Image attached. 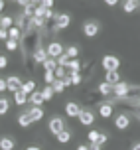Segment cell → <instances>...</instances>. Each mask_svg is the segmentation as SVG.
<instances>
[{
  "label": "cell",
  "instance_id": "cell-1",
  "mask_svg": "<svg viewBox=\"0 0 140 150\" xmlns=\"http://www.w3.org/2000/svg\"><path fill=\"white\" fill-rule=\"evenodd\" d=\"M71 24V16L69 14H55L53 16V32H61V30H65L67 26Z\"/></svg>",
  "mask_w": 140,
  "mask_h": 150
},
{
  "label": "cell",
  "instance_id": "cell-2",
  "mask_svg": "<svg viewBox=\"0 0 140 150\" xmlns=\"http://www.w3.org/2000/svg\"><path fill=\"white\" fill-rule=\"evenodd\" d=\"M47 130L52 134H59L61 130H65V120L61 119V117H52L49 122H47Z\"/></svg>",
  "mask_w": 140,
  "mask_h": 150
},
{
  "label": "cell",
  "instance_id": "cell-3",
  "mask_svg": "<svg viewBox=\"0 0 140 150\" xmlns=\"http://www.w3.org/2000/svg\"><path fill=\"white\" fill-rule=\"evenodd\" d=\"M45 52H47V57L57 59L59 55H63V52H65V50H63V45L59 44V42H55V40H53V42H49V44H47Z\"/></svg>",
  "mask_w": 140,
  "mask_h": 150
},
{
  "label": "cell",
  "instance_id": "cell-4",
  "mask_svg": "<svg viewBox=\"0 0 140 150\" xmlns=\"http://www.w3.org/2000/svg\"><path fill=\"white\" fill-rule=\"evenodd\" d=\"M99 30H101V26H99V22H95V20H87V22L83 24V34L87 38H95L97 34H99Z\"/></svg>",
  "mask_w": 140,
  "mask_h": 150
},
{
  "label": "cell",
  "instance_id": "cell-5",
  "mask_svg": "<svg viewBox=\"0 0 140 150\" xmlns=\"http://www.w3.org/2000/svg\"><path fill=\"white\" fill-rule=\"evenodd\" d=\"M101 63H103L105 71H118V65H120L118 57H115V55H105Z\"/></svg>",
  "mask_w": 140,
  "mask_h": 150
},
{
  "label": "cell",
  "instance_id": "cell-6",
  "mask_svg": "<svg viewBox=\"0 0 140 150\" xmlns=\"http://www.w3.org/2000/svg\"><path fill=\"white\" fill-rule=\"evenodd\" d=\"M77 119H79V122H81L83 127H91V125L95 122V112L89 111V109H81Z\"/></svg>",
  "mask_w": 140,
  "mask_h": 150
},
{
  "label": "cell",
  "instance_id": "cell-7",
  "mask_svg": "<svg viewBox=\"0 0 140 150\" xmlns=\"http://www.w3.org/2000/svg\"><path fill=\"white\" fill-rule=\"evenodd\" d=\"M115 127L117 130H126V128L130 127V117H128V112H120L115 117Z\"/></svg>",
  "mask_w": 140,
  "mask_h": 150
},
{
  "label": "cell",
  "instance_id": "cell-8",
  "mask_svg": "<svg viewBox=\"0 0 140 150\" xmlns=\"http://www.w3.org/2000/svg\"><path fill=\"white\" fill-rule=\"evenodd\" d=\"M87 138H89V142H91V144H99V146L109 140V136L103 134V132H99V130H89Z\"/></svg>",
  "mask_w": 140,
  "mask_h": 150
},
{
  "label": "cell",
  "instance_id": "cell-9",
  "mask_svg": "<svg viewBox=\"0 0 140 150\" xmlns=\"http://www.w3.org/2000/svg\"><path fill=\"white\" fill-rule=\"evenodd\" d=\"M32 59L36 61V63H40V65H42V63L47 59V52H45V47H44L42 44H37L36 50L32 52Z\"/></svg>",
  "mask_w": 140,
  "mask_h": 150
},
{
  "label": "cell",
  "instance_id": "cell-10",
  "mask_svg": "<svg viewBox=\"0 0 140 150\" xmlns=\"http://www.w3.org/2000/svg\"><path fill=\"white\" fill-rule=\"evenodd\" d=\"M20 87H22V79H20L18 75H10L6 79V91L16 93V91H20Z\"/></svg>",
  "mask_w": 140,
  "mask_h": 150
},
{
  "label": "cell",
  "instance_id": "cell-11",
  "mask_svg": "<svg viewBox=\"0 0 140 150\" xmlns=\"http://www.w3.org/2000/svg\"><path fill=\"white\" fill-rule=\"evenodd\" d=\"M28 103L32 107H42V105H44L45 101H44L42 91H34V93H30V95H28Z\"/></svg>",
  "mask_w": 140,
  "mask_h": 150
},
{
  "label": "cell",
  "instance_id": "cell-12",
  "mask_svg": "<svg viewBox=\"0 0 140 150\" xmlns=\"http://www.w3.org/2000/svg\"><path fill=\"white\" fill-rule=\"evenodd\" d=\"M79 111H81V107L77 105L75 101H69V103L65 105V115H67V117H71V119L79 117Z\"/></svg>",
  "mask_w": 140,
  "mask_h": 150
},
{
  "label": "cell",
  "instance_id": "cell-13",
  "mask_svg": "<svg viewBox=\"0 0 140 150\" xmlns=\"http://www.w3.org/2000/svg\"><path fill=\"white\" fill-rule=\"evenodd\" d=\"M18 125L22 128H28L34 125V120H32V117H30V112L28 111H22L20 115H18Z\"/></svg>",
  "mask_w": 140,
  "mask_h": 150
},
{
  "label": "cell",
  "instance_id": "cell-14",
  "mask_svg": "<svg viewBox=\"0 0 140 150\" xmlns=\"http://www.w3.org/2000/svg\"><path fill=\"white\" fill-rule=\"evenodd\" d=\"M28 112H30V117H32V120H34V122L42 120V119H44V115H45L42 107H30V109H28Z\"/></svg>",
  "mask_w": 140,
  "mask_h": 150
},
{
  "label": "cell",
  "instance_id": "cell-15",
  "mask_svg": "<svg viewBox=\"0 0 140 150\" xmlns=\"http://www.w3.org/2000/svg\"><path fill=\"white\" fill-rule=\"evenodd\" d=\"M99 115H101L103 119H109L112 115V103H109V101H107V103H101V105H99Z\"/></svg>",
  "mask_w": 140,
  "mask_h": 150
},
{
  "label": "cell",
  "instance_id": "cell-16",
  "mask_svg": "<svg viewBox=\"0 0 140 150\" xmlns=\"http://www.w3.org/2000/svg\"><path fill=\"white\" fill-rule=\"evenodd\" d=\"M12 26H14V16H10V14L0 16V28L2 30H10Z\"/></svg>",
  "mask_w": 140,
  "mask_h": 150
},
{
  "label": "cell",
  "instance_id": "cell-17",
  "mask_svg": "<svg viewBox=\"0 0 140 150\" xmlns=\"http://www.w3.org/2000/svg\"><path fill=\"white\" fill-rule=\"evenodd\" d=\"M12 99H14V103L18 107H22L28 103V95L24 93V91H16V93H12Z\"/></svg>",
  "mask_w": 140,
  "mask_h": 150
},
{
  "label": "cell",
  "instance_id": "cell-18",
  "mask_svg": "<svg viewBox=\"0 0 140 150\" xmlns=\"http://www.w3.org/2000/svg\"><path fill=\"white\" fill-rule=\"evenodd\" d=\"M105 83H111V85L120 83V75H118V71H107V75H105Z\"/></svg>",
  "mask_w": 140,
  "mask_h": 150
},
{
  "label": "cell",
  "instance_id": "cell-19",
  "mask_svg": "<svg viewBox=\"0 0 140 150\" xmlns=\"http://www.w3.org/2000/svg\"><path fill=\"white\" fill-rule=\"evenodd\" d=\"M14 140L10 138V136H2L0 138V150H14Z\"/></svg>",
  "mask_w": 140,
  "mask_h": 150
},
{
  "label": "cell",
  "instance_id": "cell-20",
  "mask_svg": "<svg viewBox=\"0 0 140 150\" xmlns=\"http://www.w3.org/2000/svg\"><path fill=\"white\" fill-rule=\"evenodd\" d=\"M20 91H24L26 95L34 93V91H36V81H34V79H28V81H24V83H22V87H20Z\"/></svg>",
  "mask_w": 140,
  "mask_h": 150
},
{
  "label": "cell",
  "instance_id": "cell-21",
  "mask_svg": "<svg viewBox=\"0 0 140 150\" xmlns=\"http://www.w3.org/2000/svg\"><path fill=\"white\" fill-rule=\"evenodd\" d=\"M8 40L20 42V40H22V30H20V28H16V26H12V28L8 30Z\"/></svg>",
  "mask_w": 140,
  "mask_h": 150
},
{
  "label": "cell",
  "instance_id": "cell-22",
  "mask_svg": "<svg viewBox=\"0 0 140 150\" xmlns=\"http://www.w3.org/2000/svg\"><path fill=\"white\" fill-rule=\"evenodd\" d=\"M138 0H124L122 8H124V12H134V10H138Z\"/></svg>",
  "mask_w": 140,
  "mask_h": 150
},
{
  "label": "cell",
  "instance_id": "cell-23",
  "mask_svg": "<svg viewBox=\"0 0 140 150\" xmlns=\"http://www.w3.org/2000/svg\"><path fill=\"white\" fill-rule=\"evenodd\" d=\"M63 53H65L69 59H77V57H79V47H77V45H69V47H65Z\"/></svg>",
  "mask_w": 140,
  "mask_h": 150
},
{
  "label": "cell",
  "instance_id": "cell-24",
  "mask_svg": "<svg viewBox=\"0 0 140 150\" xmlns=\"http://www.w3.org/2000/svg\"><path fill=\"white\" fill-rule=\"evenodd\" d=\"M55 138H57V140H59L61 144H67L69 140H71V132H69V130L65 128V130H61L59 134H55Z\"/></svg>",
  "mask_w": 140,
  "mask_h": 150
},
{
  "label": "cell",
  "instance_id": "cell-25",
  "mask_svg": "<svg viewBox=\"0 0 140 150\" xmlns=\"http://www.w3.org/2000/svg\"><path fill=\"white\" fill-rule=\"evenodd\" d=\"M99 93H101V95H105V97H109V95H111L112 93V85L111 83H101V85H99Z\"/></svg>",
  "mask_w": 140,
  "mask_h": 150
},
{
  "label": "cell",
  "instance_id": "cell-26",
  "mask_svg": "<svg viewBox=\"0 0 140 150\" xmlns=\"http://www.w3.org/2000/svg\"><path fill=\"white\" fill-rule=\"evenodd\" d=\"M52 87H53V93H63L65 91V81H61V79H55V81L52 83Z\"/></svg>",
  "mask_w": 140,
  "mask_h": 150
},
{
  "label": "cell",
  "instance_id": "cell-27",
  "mask_svg": "<svg viewBox=\"0 0 140 150\" xmlns=\"http://www.w3.org/2000/svg\"><path fill=\"white\" fill-rule=\"evenodd\" d=\"M42 65L45 67V71H55V67H57V61L53 59V57H47V59H45Z\"/></svg>",
  "mask_w": 140,
  "mask_h": 150
},
{
  "label": "cell",
  "instance_id": "cell-28",
  "mask_svg": "<svg viewBox=\"0 0 140 150\" xmlns=\"http://www.w3.org/2000/svg\"><path fill=\"white\" fill-rule=\"evenodd\" d=\"M42 95H44V101H52V97H53V87H52V85H45L44 89H42Z\"/></svg>",
  "mask_w": 140,
  "mask_h": 150
},
{
  "label": "cell",
  "instance_id": "cell-29",
  "mask_svg": "<svg viewBox=\"0 0 140 150\" xmlns=\"http://www.w3.org/2000/svg\"><path fill=\"white\" fill-rule=\"evenodd\" d=\"M45 20H42V18H32V26H34V28H36V30H44L45 28Z\"/></svg>",
  "mask_w": 140,
  "mask_h": 150
},
{
  "label": "cell",
  "instance_id": "cell-30",
  "mask_svg": "<svg viewBox=\"0 0 140 150\" xmlns=\"http://www.w3.org/2000/svg\"><path fill=\"white\" fill-rule=\"evenodd\" d=\"M69 81H71V85H79L81 83V73L79 71H71L69 73Z\"/></svg>",
  "mask_w": 140,
  "mask_h": 150
},
{
  "label": "cell",
  "instance_id": "cell-31",
  "mask_svg": "<svg viewBox=\"0 0 140 150\" xmlns=\"http://www.w3.org/2000/svg\"><path fill=\"white\" fill-rule=\"evenodd\" d=\"M10 111V103H8V99L0 97V115H6Z\"/></svg>",
  "mask_w": 140,
  "mask_h": 150
},
{
  "label": "cell",
  "instance_id": "cell-32",
  "mask_svg": "<svg viewBox=\"0 0 140 150\" xmlns=\"http://www.w3.org/2000/svg\"><path fill=\"white\" fill-rule=\"evenodd\" d=\"M20 47V42H14V40H6V50L8 52H16Z\"/></svg>",
  "mask_w": 140,
  "mask_h": 150
},
{
  "label": "cell",
  "instance_id": "cell-33",
  "mask_svg": "<svg viewBox=\"0 0 140 150\" xmlns=\"http://www.w3.org/2000/svg\"><path fill=\"white\" fill-rule=\"evenodd\" d=\"M67 67L71 69V71H79V69H81V63H79V59H69Z\"/></svg>",
  "mask_w": 140,
  "mask_h": 150
},
{
  "label": "cell",
  "instance_id": "cell-34",
  "mask_svg": "<svg viewBox=\"0 0 140 150\" xmlns=\"http://www.w3.org/2000/svg\"><path fill=\"white\" fill-rule=\"evenodd\" d=\"M44 81L47 83V85H52V83L55 81V73H53V71H45L44 73Z\"/></svg>",
  "mask_w": 140,
  "mask_h": 150
},
{
  "label": "cell",
  "instance_id": "cell-35",
  "mask_svg": "<svg viewBox=\"0 0 140 150\" xmlns=\"http://www.w3.org/2000/svg\"><path fill=\"white\" fill-rule=\"evenodd\" d=\"M55 61H57V65H59V67H67V63H69V57H67L65 53H63V55H59V57H57Z\"/></svg>",
  "mask_w": 140,
  "mask_h": 150
},
{
  "label": "cell",
  "instance_id": "cell-36",
  "mask_svg": "<svg viewBox=\"0 0 140 150\" xmlns=\"http://www.w3.org/2000/svg\"><path fill=\"white\" fill-rule=\"evenodd\" d=\"M53 73H55V79H63V77H65V69H63V67H59V65H57Z\"/></svg>",
  "mask_w": 140,
  "mask_h": 150
},
{
  "label": "cell",
  "instance_id": "cell-37",
  "mask_svg": "<svg viewBox=\"0 0 140 150\" xmlns=\"http://www.w3.org/2000/svg\"><path fill=\"white\" fill-rule=\"evenodd\" d=\"M6 65H8V59L4 55H0V69H6Z\"/></svg>",
  "mask_w": 140,
  "mask_h": 150
},
{
  "label": "cell",
  "instance_id": "cell-38",
  "mask_svg": "<svg viewBox=\"0 0 140 150\" xmlns=\"http://www.w3.org/2000/svg\"><path fill=\"white\" fill-rule=\"evenodd\" d=\"M40 6H44V8H52L53 6V0H42V4Z\"/></svg>",
  "mask_w": 140,
  "mask_h": 150
},
{
  "label": "cell",
  "instance_id": "cell-39",
  "mask_svg": "<svg viewBox=\"0 0 140 150\" xmlns=\"http://www.w3.org/2000/svg\"><path fill=\"white\" fill-rule=\"evenodd\" d=\"M0 40H4V42L8 40V30H2V28H0Z\"/></svg>",
  "mask_w": 140,
  "mask_h": 150
},
{
  "label": "cell",
  "instance_id": "cell-40",
  "mask_svg": "<svg viewBox=\"0 0 140 150\" xmlns=\"http://www.w3.org/2000/svg\"><path fill=\"white\" fill-rule=\"evenodd\" d=\"M6 91V79H0V93Z\"/></svg>",
  "mask_w": 140,
  "mask_h": 150
},
{
  "label": "cell",
  "instance_id": "cell-41",
  "mask_svg": "<svg viewBox=\"0 0 140 150\" xmlns=\"http://www.w3.org/2000/svg\"><path fill=\"white\" fill-rule=\"evenodd\" d=\"M89 150H101L99 144H89Z\"/></svg>",
  "mask_w": 140,
  "mask_h": 150
},
{
  "label": "cell",
  "instance_id": "cell-42",
  "mask_svg": "<svg viewBox=\"0 0 140 150\" xmlns=\"http://www.w3.org/2000/svg\"><path fill=\"white\" fill-rule=\"evenodd\" d=\"M30 4H32V6H40V4H42V0H30Z\"/></svg>",
  "mask_w": 140,
  "mask_h": 150
},
{
  "label": "cell",
  "instance_id": "cell-43",
  "mask_svg": "<svg viewBox=\"0 0 140 150\" xmlns=\"http://www.w3.org/2000/svg\"><path fill=\"white\" fill-rule=\"evenodd\" d=\"M118 0H105V4H109V6H115Z\"/></svg>",
  "mask_w": 140,
  "mask_h": 150
},
{
  "label": "cell",
  "instance_id": "cell-44",
  "mask_svg": "<svg viewBox=\"0 0 140 150\" xmlns=\"http://www.w3.org/2000/svg\"><path fill=\"white\" fill-rule=\"evenodd\" d=\"M77 150H89V144H79V146H77Z\"/></svg>",
  "mask_w": 140,
  "mask_h": 150
},
{
  "label": "cell",
  "instance_id": "cell-45",
  "mask_svg": "<svg viewBox=\"0 0 140 150\" xmlns=\"http://www.w3.org/2000/svg\"><path fill=\"white\" fill-rule=\"evenodd\" d=\"M26 150H42V148H40V146H28Z\"/></svg>",
  "mask_w": 140,
  "mask_h": 150
},
{
  "label": "cell",
  "instance_id": "cell-46",
  "mask_svg": "<svg viewBox=\"0 0 140 150\" xmlns=\"http://www.w3.org/2000/svg\"><path fill=\"white\" fill-rule=\"evenodd\" d=\"M4 6H6V4H4V0H0V12L4 10Z\"/></svg>",
  "mask_w": 140,
  "mask_h": 150
},
{
  "label": "cell",
  "instance_id": "cell-47",
  "mask_svg": "<svg viewBox=\"0 0 140 150\" xmlns=\"http://www.w3.org/2000/svg\"><path fill=\"white\" fill-rule=\"evenodd\" d=\"M132 150H140V142H136V144H134V146H132Z\"/></svg>",
  "mask_w": 140,
  "mask_h": 150
},
{
  "label": "cell",
  "instance_id": "cell-48",
  "mask_svg": "<svg viewBox=\"0 0 140 150\" xmlns=\"http://www.w3.org/2000/svg\"><path fill=\"white\" fill-rule=\"evenodd\" d=\"M138 109H140V107H138Z\"/></svg>",
  "mask_w": 140,
  "mask_h": 150
}]
</instances>
